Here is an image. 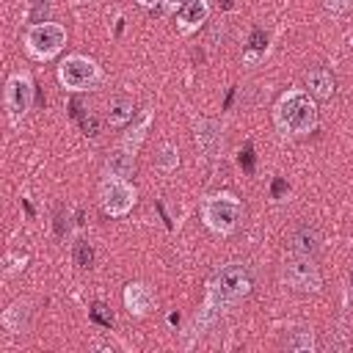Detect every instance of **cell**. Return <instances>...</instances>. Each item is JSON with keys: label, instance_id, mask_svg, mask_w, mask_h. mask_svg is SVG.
<instances>
[{"label": "cell", "instance_id": "cell-4", "mask_svg": "<svg viewBox=\"0 0 353 353\" xmlns=\"http://www.w3.org/2000/svg\"><path fill=\"white\" fill-rule=\"evenodd\" d=\"M99 204H102V210H105L108 215L119 218V215H124V212L132 210V204H135V190H132L121 176H110V179H105L102 188H99Z\"/></svg>", "mask_w": 353, "mask_h": 353}, {"label": "cell", "instance_id": "cell-29", "mask_svg": "<svg viewBox=\"0 0 353 353\" xmlns=\"http://www.w3.org/2000/svg\"><path fill=\"white\" fill-rule=\"evenodd\" d=\"M350 279H353V273H350Z\"/></svg>", "mask_w": 353, "mask_h": 353}, {"label": "cell", "instance_id": "cell-6", "mask_svg": "<svg viewBox=\"0 0 353 353\" xmlns=\"http://www.w3.org/2000/svg\"><path fill=\"white\" fill-rule=\"evenodd\" d=\"M204 221L215 232H232L240 221V204L232 196H212L204 204Z\"/></svg>", "mask_w": 353, "mask_h": 353}, {"label": "cell", "instance_id": "cell-5", "mask_svg": "<svg viewBox=\"0 0 353 353\" xmlns=\"http://www.w3.org/2000/svg\"><path fill=\"white\" fill-rule=\"evenodd\" d=\"M28 47H30V52L33 55H39V58H50V55H55L61 47H63V41H66V30L61 28V25H55V22H36L30 30H28Z\"/></svg>", "mask_w": 353, "mask_h": 353}, {"label": "cell", "instance_id": "cell-12", "mask_svg": "<svg viewBox=\"0 0 353 353\" xmlns=\"http://www.w3.org/2000/svg\"><path fill=\"white\" fill-rule=\"evenodd\" d=\"M124 303H127V309H130L132 314H146V309L152 306V292H149V287H143V284H127V290H124Z\"/></svg>", "mask_w": 353, "mask_h": 353}, {"label": "cell", "instance_id": "cell-19", "mask_svg": "<svg viewBox=\"0 0 353 353\" xmlns=\"http://www.w3.org/2000/svg\"><path fill=\"white\" fill-rule=\"evenodd\" d=\"M91 317H94L99 325H105V328H110V325H113V312H110L105 303H94V309H91Z\"/></svg>", "mask_w": 353, "mask_h": 353}, {"label": "cell", "instance_id": "cell-25", "mask_svg": "<svg viewBox=\"0 0 353 353\" xmlns=\"http://www.w3.org/2000/svg\"><path fill=\"white\" fill-rule=\"evenodd\" d=\"M281 190H284V182H276V185H273V193H276V196H279V193H281Z\"/></svg>", "mask_w": 353, "mask_h": 353}, {"label": "cell", "instance_id": "cell-22", "mask_svg": "<svg viewBox=\"0 0 353 353\" xmlns=\"http://www.w3.org/2000/svg\"><path fill=\"white\" fill-rule=\"evenodd\" d=\"M47 8H50V0H33V11H30V17H33L36 22H41V17L47 14Z\"/></svg>", "mask_w": 353, "mask_h": 353}, {"label": "cell", "instance_id": "cell-7", "mask_svg": "<svg viewBox=\"0 0 353 353\" xmlns=\"http://www.w3.org/2000/svg\"><path fill=\"white\" fill-rule=\"evenodd\" d=\"M97 74H99V72H97V63L88 61V58H83V55L66 58V61L61 63V69H58L61 83H63L66 88H77V91L94 85V83H97Z\"/></svg>", "mask_w": 353, "mask_h": 353}, {"label": "cell", "instance_id": "cell-3", "mask_svg": "<svg viewBox=\"0 0 353 353\" xmlns=\"http://www.w3.org/2000/svg\"><path fill=\"white\" fill-rule=\"evenodd\" d=\"M281 281L295 292H317L320 290V273L312 265V256H287L281 265Z\"/></svg>", "mask_w": 353, "mask_h": 353}, {"label": "cell", "instance_id": "cell-18", "mask_svg": "<svg viewBox=\"0 0 353 353\" xmlns=\"http://www.w3.org/2000/svg\"><path fill=\"white\" fill-rule=\"evenodd\" d=\"M176 149L171 146V143H163L160 146V154H157V165H163V168H171V165H176Z\"/></svg>", "mask_w": 353, "mask_h": 353}, {"label": "cell", "instance_id": "cell-10", "mask_svg": "<svg viewBox=\"0 0 353 353\" xmlns=\"http://www.w3.org/2000/svg\"><path fill=\"white\" fill-rule=\"evenodd\" d=\"M306 88L314 99H331L336 94V77L325 66H312L306 72Z\"/></svg>", "mask_w": 353, "mask_h": 353}, {"label": "cell", "instance_id": "cell-24", "mask_svg": "<svg viewBox=\"0 0 353 353\" xmlns=\"http://www.w3.org/2000/svg\"><path fill=\"white\" fill-rule=\"evenodd\" d=\"M240 163H245V165H248V168H251V149H245V154H243V157H240Z\"/></svg>", "mask_w": 353, "mask_h": 353}, {"label": "cell", "instance_id": "cell-15", "mask_svg": "<svg viewBox=\"0 0 353 353\" xmlns=\"http://www.w3.org/2000/svg\"><path fill=\"white\" fill-rule=\"evenodd\" d=\"M108 165H110L113 176H121V179H127V176H132V174H135V160H132L130 154H124V152H116V154H110Z\"/></svg>", "mask_w": 353, "mask_h": 353}, {"label": "cell", "instance_id": "cell-20", "mask_svg": "<svg viewBox=\"0 0 353 353\" xmlns=\"http://www.w3.org/2000/svg\"><path fill=\"white\" fill-rule=\"evenodd\" d=\"M350 3H353V0H323V8H325L328 14H345V11L350 8Z\"/></svg>", "mask_w": 353, "mask_h": 353}, {"label": "cell", "instance_id": "cell-13", "mask_svg": "<svg viewBox=\"0 0 353 353\" xmlns=\"http://www.w3.org/2000/svg\"><path fill=\"white\" fill-rule=\"evenodd\" d=\"M130 119H132V99L124 97V94L113 97V99L108 102V121H110V127H121V124H127Z\"/></svg>", "mask_w": 353, "mask_h": 353}, {"label": "cell", "instance_id": "cell-8", "mask_svg": "<svg viewBox=\"0 0 353 353\" xmlns=\"http://www.w3.org/2000/svg\"><path fill=\"white\" fill-rule=\"evenodd\" d=\"M320 243H323V237H320L317 226H312V223H298L290 232V245L301 256H314L320 251Z\"/></svg>", "mask_w": 353, "mask_h": 353}, {"label": "cell", "instance_id": "cell-9", "mask_svg": "<svg viewBox=\"0 0 353 353\" xmlns=\"http://www.w3.org/2000/svg\"><path fill=\"white\" fill-rule=\"evenodd\" d=\"M30 97H33V88L25 77H11L8 83V94H6V102H8V110H11V119H19L25 116V110L30 108Z\"/></svg>", "mask_w": 353, "mask_h": 353}, {"label": "cell", "instance_id": "cell-26", "mask_svg": "<svg viewBox=\"0 0 353 353\" xmlns=\"http://www.w3.org/2000/svg\"><path fill=\"white\" fill-rule=\"evenodd\" d=\"M138 3H143V6H154V3H160V0H138Z\"/></svg>", "mask_w": 353, "mask_h": 353}, {"label": "cell", "instance_id": "cell-21", "mask_svg": "<svg viewBox=\"0 0 353 353\" xmlns=\"http://www.w3.org/2000/svg\"><path fill=\"white\" fill-rule=\"evenodd\" d=\"M80 127H83V132L91 135V138L99 132V121H97L94 116H83V119H80Z\"/></svg>", "mask_w": 353, "mask_h": 353}, {"label": "cell", "instance_id": "cell-2", "mask_svg": "<svg viewBox=\"0 0 353 353\" xmlns=\"http://www.w3.org/2000/svg\"><path fill=\"white\" fill-rule=\"evenodd\" d=\"M251 273L243 262H229L226 268L218 270V276L212 279V301H221V303H232V301H240L251 292Z\"/></svg>", "mask_w": 353, "mask_h": 353}, {"label": "cell", "instance_id": "cell-27", "mask_svg": "<svg viewBox=\"0 0 353 353\" xmlns=\"http://www.w3.org/2000/svg\"><path fill=\"white\" fill-rule=\"evenodd\" d=\"M221 6H223V8H229V6H232V0H221Z\"/></svg>", "mask_w": 353, "mask_h": 353}, {"label": "cell", "instance_id": "cell-17", "mask_svg": "<svg viewBox=\"0 0 353 353\" xmlns=\"http://www.w3.org/2000/svg\"><path fill=\"white\" fill-rule=\"evenodd\" d=\"M284 345H287V350H312V334L309 331H295Z\"/></svg>", "mask_w": 353, "mask_h": 353}, {"label": "cell", "instance_id": "cell-23", "mask_svg": "<svg viewBox=\"0 0 353 353\" xmlns=\"http://www.w3.org/2000/svg\"><path fill=\"white\" fill-rule=\"evenodd\" d=\"M265 41H268V36H265L262 30H254V33H251V47H254V50H262Z\"/></svg>", "mask_w": 353, "mask_h": 353}, {"label": "cell", "instance_id": "cell-16", "mask_svg": "<svg viewBox=\"0 0 353 353\" xmlns=\"http://www.w3.org/2000/svg\"><path fill=\"white\" fill-rule=\"evenodd\" d=\"M74 262H77L80 268H91V265H94V248H91L85 240H80V243L74 245Z\"/></svg>", "mask_w": 353, "mask_h": 353}, {"label": "cell", "instance_id": "cell-1", "mask_svg": "<svg viewBox=\"0 0 353 353\" xmlns=\"http://www.w3.org/2000/svg\"><path fill=\"white\" fill-rule=\"evenodd\" d=\"M279 127L292 135H303L317 124V108L306 94H287L276 110Z\"/></svg>", "mask_w": 353, "mask_h": 353}, {"label": "cell", "instance_id": "cell-14", "mask_svg": "<svg viewBox=\"0 0 353 353\" xmlns=\"http://www.w3.org/2000/svg\"><path fill=\"white\" fill-rule=\"evenodd\" d=\"M196 143L212 157V154L218 152V143H221V130H218V124H215V121H201V124L196 127Z\"/></svg>", "mask_w": 353, "mask_h": 353}, {"label": "cell", "instance_id": "cell-28", "mask_svg": "<svg viewBox=\"0 0 353 353\" xmlns=\"http://www.w3.org/2000/svg\"><path fill=\"white\" fill-rule=\"evenodd\" d=\"M168 3H182V0H168Z\"/></svg>", "mask_w": 353, "mask_h": 353}, {"label": "cell", "instance_id": "cell-11", "mask_svg": "<svg viewBox=\"0 0 353 353\" xmlns=\"http://www.w3.org/2000/svg\"><path fill=\"white\" fill-rule=\"evenodd\" d=\"M207 17H210V3L207 0H188L182 6V11H179L176 22H179L182 30H190V28L207 22Z\"/></svg>", "mask_w": 353, "mask_h": 353}]
</instances>
